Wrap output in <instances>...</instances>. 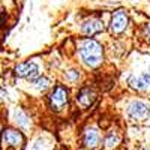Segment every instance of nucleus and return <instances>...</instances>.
<instances>
[{
	"label": "nucleus",
	"mask_w": 150,
	"mask_h": 150,
	"mask_svg": "<svg viewBox=\"0 0 150 150\" xmlns=\"http://www.w3.org/2000/svg\"><path fill=\"white\" fill-rule=\"evenodd\" d=\"M80 56L84 60L86 65L95 68L101 63V60H102V47L93 39H86L81 44Z\"/></svg>",
	"instance_id": "nucleus-1"
},
{
	"label": "nucleus",
	"mask_w": 150,
	"mask_h": 150,
	"mask_svg": "<svg viewBox=\"0 0 150 150\" xmlns=\"http://www.w3.org/2000/svg\"><path fill=\"white\" fill-rule=\"evenodd\" d=\"M50 104L54 110H62L68 104V90L63 86H57L50 95Z\"/></svg>",
	"instance_id": "nucleus-2"
},
{
	"label": "nucleus",
	"mask_w": 150,
	"mask_h": 150,
	"mask_svg": "<svg viewBox=\"0 0 150 150\" xmlns=\"http://www.w3.org/2000/svg\"><path fill=\"white\" fill-rule=\"evenodd\" d=\"M128 112H129V116L135 120H146L150 114V108L141 101H134L129 105Z\"/></svg>",
	"instance_id": "nucleus-3"
},
{
	"label": "nucleus",
	"mask_w": 150,
	"mask_h": 150,
	"mask_svg": "<svg viewBox=\"0 0 150 150\" xmlns=\"http://www.w3.org/2000/svg\"><path fill=\"white\" fill-rule=\"evenodd\" d=\"M128 26V17L123 11H116L111 18V32L112 33H122Z\"/></svg>",
	"instance_id": "nucleus-4"
},
{
	"label": "nucleus",
	"mask_w": 150,
	"mask_h": 150,
	"mask_svg": "<svg viewBox=\"0 0 150 150\" xmlns=\"http://www.w3.org/2000/svg\"><path fill=\"white\" fill-rule=\"evenodd\" d=\"M15 74L17 77H21V78H27V80H35L38 77V66L35 63H20L17 68H15Z\"/></svg>",
	"instance_id": "nucleus-5"
},
{
	"label": "nucleus",
	"mask_w": 150,
	"mask_h": 150,
	"mask_svg": "<svg viewBox=\"0 0 150 150\" xmlns=\"http://www.w3.org/2000/svg\"><path fill=\"white\" fill-rule=\"evenodd\" d=\"M3 143L11 146V147H20L24 143V137L21 132L14 131V129H8L3 132Z\"/></svg>",
	"instance_id": "nucleus-6"
},
{
	"label": "nucleus",
	"mask_w": 150,
	"mask_h": 150,
	"mask_svg": "<svg viewBox=\"0 0 150 150\" xmlns=\"http://www.w3.org/2000/svg\"><path fill=\"white\" fill-rule=\"evenodd\" d=\"M104 26H102V23L99 21V20H89V21H86L83 24V33L87 35V36H93L99 32H102Z\"/></svg>",
	"instance_id": "nucleus-7"
},
{
	"label": "nucleus",
	"mask_w": 150,
	"mask_h": 150,
	"mask_svg": "<svg viewBox=\"0 0 150 150\" xmlns=\"http://www.w3.org/2000/svg\"><path fill=\"white\" fill-rule=\"evenodd\" d=\"M99 141H101V137H99V134L95 129L86 131V134H84V144H86V147L95 149V147H98Z\"/></svg>",
	"instance_id": "nucleus-8"
},
{
	"label": "nucleus",
	"mask_w": 150,
	"mask_h": 150,
	"mask_svg": "<svg viewBox=\"0 0 150 150\" xmlns=\"http://www.w3.org/2000/svg\"><path fill=\"white\" fill-rule=\"evenodd\" d=\"M77 101L80 105L83 107H89L93 101H95V93L90 90V89H83L80 92V95L77 96Z\"/></svg>",
	"instance_id": "nucleus-9"
},
{
	"label": "nucleus",
	"mask_w": 150,
	"mask_h": 150,
	"mask_svg": "<svg viewBox=\"0 0 150 150\" xmlns=\"http://www.w3.org/2000/svg\"><path fill=\"white\" fill-rule=\"evenodd\" d=\"M129 84H131V87H134V89H137V90H144L147 83H146V80H144V78L131 77V78H129Z\"/></svg>",
	"instance_id": "nucleus-10"
},
{
	"label": "nucleus",
	"mask_w": 150,
	"mask_h": 150,
	"mask_svg": "<svg viewBox=\"0 0 150 150\" xmlns=\"http://www.w3.org/2000/svg\"><path fill=\"white\" fill-rule=\"evenodd\" d=\"M15 119H17V123L23 128H27L29 123H27V117L23 114V111H15Z\"/></svg>",
	"instance_id": "nucleus-11"
},
{
	"label": "nucleus",
	"mask_w": 150,
	"mask_h": 150,
	"mask_svg": "<svg viewBox=\"0 0 150 150\" xmlns=\"http://www.w3.org/2000/svg\"><path fill=\"white\" fill-rule=\"evenodd\" d=\"M116 143H117V138L111 134V135L107 137V140H105V147H107V149H112V147L116 146Z\"/></svg>",
	"instance_id": "nucleus-12"
},
{
	"label": "nucleus",
	"mask_w": 150,
	"mask_h": 150,
	"mask_svg": "<svg viewBox=\"0 0 150 150\" xmlns=\"http://www.w3.org/2000/svg\"><path fill=\"white\" fill-rule=\"evenodd\" d=\"M35 84H36L38 89H47L48 84H50V81H48L47 78H38V80L35 81Z\"/></svg>",
	"instance_id": "nucleus-13"
},
{
	"label": "nucleus",
	"mask_w": 150,
	"mask_h": 150,
	"mask_svg": "<svg viewBox=\"0 0 150 150\" xmlns=\"http://www.w3.org/2000/svg\"><path fill=\"white\" fill-rule=\"evenodd\" d=\"M68 78L69 80H77L78 78V72L77 71H69L68 72Z\"/></svg>",
	"instance_id": "nucleus-14"
},
{
	"label": "nucleus",
	"mask_w": 150,
	"mask_h": 150,
	"mask_svg": "<svg viewBox=\"0 0 150 150\" xmlns=\"http://www.w3.org/2000/svg\"><path fill=\"white\" fill-rule=\"evenodd\" d=\"M144 35L150 39V23H149V24H146V27H144Z\"/></svg>",
	"instance_id": "nucleus-15"
},
{
	"label": "nucleus",
	"mask_w": 150,
	"mask_h": 150,
	"mask_svg": "<svg viewBox=\"0 0 150 150\" xmlns=\"http://www.w3.org/2000/svg\"><path fill=\"white\" fill-rule=\"evenodd\" d=\"M144 80H146V83H147V84H150V72H149V74L146 75V77H144Z\"/></svg>",
	"instance_id": "nucleus-16"
}]
</instances>
